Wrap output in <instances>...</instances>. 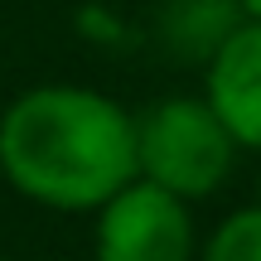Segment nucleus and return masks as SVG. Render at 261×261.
I'll list each match as a JSON object with an SVG mask.
<instances>
[{"mask_svg":"<svg viewBox=\"0 0 261 261\" xmlns=\"http://www.w3.org/2000/svg\"><path fill=\"white\" fill-rule=\"evenodd\" d=\"M0 174L39 208L97 213L136 179V116L92 87H29L0 116Z\"/></svg>","mask_w":261,"mask_h":261,"instance_id":"nucleus-1","label":"nucleus"},{"mask_svg":"<svg viewBox=\"0 0 261 261\" xmlns=\"http://www.w3.org/2000/svg\"><path fill=\"white\" fill-rule=\"evenodd\" d=\"M237 140L208 97H169L136 116V174L179 198H203L232 174Z\"/></svg>","mask_w":261,"mask_h":261,"instance_id":"nucleus-2","label":"nucleus"},{"mask_svg":"<svg viewBox=\"0 0 261 261\" xmlns=\"http://www.w3.org/2000/svg\"><path fill=\"white\" fill-rule=\"evenodd\" d=\"M189 198L130 179L97 208V261H194Z\"/></svg>","mask_w":261,"mask_h":261,"instance_id":"nucleus-3","label":"nucleus"},{"mask_svg":"<svg viewBox=\"0 0 261 261\" xmlns=\"http://www.w3.org/2000/svg\"><path fill=\"white\" fill-rule=\"evenodd\" d=\"M203 97L237 145L261 150V19H247L218 39Z\"/></svg>","mask_w":261,"mask_h":261,"instance_id":"nucleus-4","label":"nucleus"},{"mask_svg":"<svg viewBox=\"0 0 261 261\" xmlns=\"http://www.w3.org/2000/svg\"><path fill=\"white\" fill-rule=\"evenodd\" d=\"M198 261H261V203L227 213L203 242Z\"/></svg>","mask_w":261,"mask_h":261,"instance_id":"nucleus-5","label":"nucleus"},{"mask_svg":"<svg viewBox=\"0 0 261 261\" xmlns=\"http://www.w3.org/2000/svg\"><path fill=\"white\" fill-rule=\"evenodd\" d=\"M237 5L247 10V19H261V0H237Z\"/></svg>","mask_w":261,"mask_h":261,"instance_id":"nucleus-6","label":"nucleus"},{"mask_svg":"<svg viewBox=\"0 0 261 261\" xmlns=\"http://www.w3.org/2000/svg\"><path fill=\"white\" fill-rule=\"evenodd\" d=\"M0 261H5V256H0Z\"/></svg>","mask_w":261,"mask_h":261,"instance_id":"nucleus-7","label":"nucleus"}]
</instances>
